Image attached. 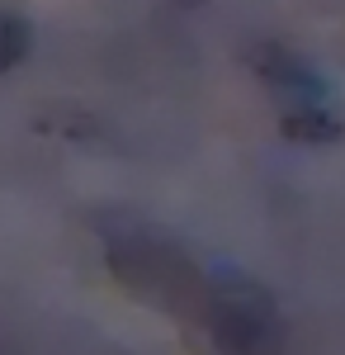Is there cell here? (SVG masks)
Listing matches in <instances>:
<instances>
[{
    "label": "cell",
    "instance_id": "obj_1",
    "mask_svg": "<svg viewBox=\"0 0 345 355\" xmlns=\"http://www.w3.org/2000/svg\"><path fill=\"white\" fill-rule=\"evenodd\" d=\"M100 237H105L109 270L142 303H152V308L180 318V322H194V327L204 322L213 270H204L175 237H166L152 223H133V218H105Z\"/></svg>",
    "mask_w": 345,
    "mask_h": 355
},
{
    "label": "cell",
    "instance_id": "obj_2",
    "mask_svg": "<svg viewBox=\"0 0 345 355\" xmlns=\"http://www.w3.org/2000/svg\"><path fill=\"white\" fill-rule=\"evenodd\" d=\"M199 331L218 355H284L289 346V327L274 294L237 266H213Z\"/></svg>",
    "mask_w": 345,
    "mask_h": 355
},
{
    "label": "cell",
    "instance_id": "obj_4",
    "mask_svg": "<svg viewBox=\"0 0 345 355\" xmlns=\"http://www.w3.org/2000/svg\"><path fill=\"white\" fill-rule=\"evenodd\" d=\"M28 24L19 19V15H10V10H0V76L10 71V67H19L28 53Z\"/></svg>",
    "mask_w": 345,
    "mask_h": 355
},
{
    "label": "cell",
    "instance_id": "obj_3",
    "mask_svg": "<svg viewBox=\"0 0 345 355\" xmlns=\"http://www.w3.org/2000/svg\"><path fill=\"white\" fill-rule=\"evenodd\" d=\"M251 62H256L260 81L269 85L279 114H284V133L289 137H298V142H331L341 133V119H336V105H331V85L321 81L298 53L279 48V43H260Z\"/></svg>",
    "mask_w": 345,
    "mask_h": 355
}]
</instances>
